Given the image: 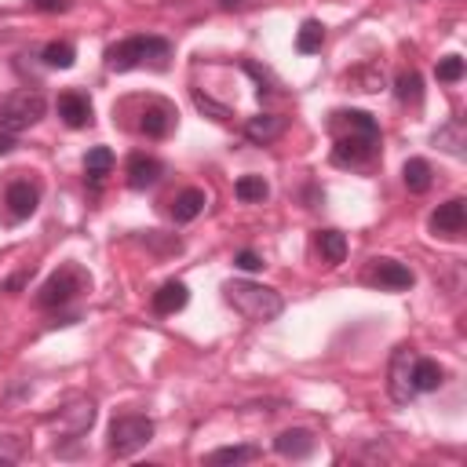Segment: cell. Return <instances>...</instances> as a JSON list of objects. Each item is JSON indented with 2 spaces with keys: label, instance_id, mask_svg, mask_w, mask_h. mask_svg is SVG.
I'll use <instances>...</instances> for the list:
<instances>
[{
  "label": "cell",
  "instance_id": "obj_1",
  "mask_svg": "<svg viewBox=\"0 0 467 467\" xmlns=\"http://www.w3.org/2000/svg\"><path fill=\"white\" fill-rule=\"evenodd\" d=\"M333 164L340 168H365L380 154V124L365 110H340L333 114Z\"/></svg>",
  "mask_w": 467,
  "mask_h": 467
},
{
  "label": "cell",
  "instance_id": "obj_2",
  "mask_svg": "<svg viewBox=\"0 0 467 467\" xmlns=\"http://www.w3.org/2000/svg\"><path fill=\"white\" fill-rule=\"evenodd\" d=\"M223 296H226V303L238 311L245 322H256V325L274 322L285 311L282 293H274L267 285H256V282H226L223 285Z\"/></svg>",
  "mask_w": 467,
  "mask_h": 467
},
{
  "label": "cell",
  "instance_id": "obj_3",
  "mask_svg": "<svg viewBox=\"0 0 467 467\" xmlns=\"http://www.w3.org/2000/svg\"><path fill=\"white\" fill-rule=\"evenodd\" d=\"M172 55V45L164 37H128L121 45H114L106 52V66L114 74H128V70H139V66H164Z\"/></svg>",
  "mask_w": 467,
  "mask_h": 467
},
{
  "label": "cell",
  "instance_id": "obj_4",
  "mask_svg": "<svg viewBox=\"0 0 467 467\" xmlns=\"http://www.w3.org/2000/svg\"><path fill=\"white\" fill-rule=\"evenodd\" d=\"M88 289H92L88 271H84V267H77V263H66V267H59V271L41 285L37 303H41L45 311H52V307H66L70 300H77V296H81V293H88Z\"/></svg>",
  "mask_w": 467,
  "mask_h": 467
},
{
  "label": "cell",
  "instance_id": "obj_5",
  "mask_svg": "<svg viewBox=\"0 0 467 467\" xmlns=\"http://www.w3.org/2000/svg\"><path fill=\"white\" fill-rule=\"evenodd\" d=\"M45 423L55 431V438H81L95 423V402L88 394H70Z\"/></svg>",
  "mask_w": 467,
  "mask_h": 467
},
{
  "label": "cell",
  "instance_id": "obj_6",
  "mask_svg": "<svg viewBox=\"0 0 467 467\" xmlns=\"http://www.w3.org/2000/svg\"><path fill=\"white\" fill-rule=\"evenodd\" d=\"M154 438V420L139 412H124L110 423V456H132Z\"/></svg>",
  "mask_w": 467,
  "mask_h": 467
},
{
  "label": "cell",
  "instance_id": "obj_7",
  "mask_svg": "<svg viewBox=\"0 0 467 467\" xmlns=\"http://www.w3.org/2000/svg\"><path fill=\"white\" fill-rule=\"evenodd\" d=\"M41 117H45V95L41 92H19L5 103V110H0V132L19 135V132L34 128Z\"/></svg>",
  "mask_w": 467,
  "mask_h": 467
},
{
  "label": "cell",
  "instance_id": "obj_8",
  "mask_svg": "<svg viewBox=\"0 0 467 467\" xmlns=\"http://www.w3.org/2000/svg\"><path fill=\"white\" fill-rule=\"evenodd\" d=\"M416 351L412 347H398L394 358H391V369H387V391L398 405H409L416 398V387H412V365H416Z\"/></svg>",
  "mask_w": 467,
  "mask_h": 467
},
{
  "label": "cell",
  "instance_id": "obj_9",
  "mask_svg": "<svg viewBox=\"0 0 467 467\" xmlns=\"http://www.w3.org/2000/svg\"><path fill=\"white\" fill-rule=\"evenodd\" d=\"M37 201H41V190H37V183H30V179H12L8 190H5V204H8V219H12V223L30 219V215L37 212Z\"/></svg>",
  "mask_w": 467,
  "mask_h": 467
},
{
  "label": "cell",
  "instance_id": "obj_10",
  "mask_svg": "<svg viewBox=\"0 0 467 467\" xmlns=\"http://www.w3.org/2000/svg\"><path fill=\"white\" fill-rule=\"evenodd\" d=\"M467 226V201L463 197H452L445 204H438V212L431 215V230L442 234V238H460Z\"/></svg>",
  "mask_w": 467,
  "mask_h": 467
},
{
  "label": "cell",
  "instance_id": "obj_11",
  "mask_svg": "<svg viewBox=\"0 0 467 467\" xmlns=\"http://www.w3.org/2000/svg\"><path fill=\"white\" fill-rule=\"evenodd\" d=\"M175 106L172 103H164V99H154V103H146V110H143V121H139V132L143 135H150V139H164L172 128H175Z\"/></svg>",
  "mask_w": 467,
  "mask_h": 467
},
{
  "label": "cell",
  "instance_id": "obj_12",
  "mask_svg": "<svg viewBox=\"0 0 467 467\" xmlns=\"http://www.w3.org/2000/svg\"><path fill=\"white\" fill-rule=\"evenodd\" d=\"M365 282H373V285H380V289H412V271L409 267H402V263H394V260H373V267H369V274H365Z\"/></svg>",
  "mask_w": 467,
  "mask_h": 467
},
{
  "label": "cell",
  "instance_id": "obj_13",
  "mask_svg": "<svg viewBox=\"0 0 467 467\" xmlns=\"http://www.w3.org/2000/svg\"><path fill=\"white\" fill-rule=\"evenodd\" d=\"M59 117L70 124V128H88L92 124V99L81 95V92H63L59 95Z\"/></svg>",
  "mask_w": 467,
  "mask_h": 467
},
{
  "label": "cell",
  "instance_id": "obj_14",
  "mask_svg": "<svg viewBox=\"0 0 467 467\" xmlns=\"http://www.w3.org/2000/svg\"><path fill=\"white\" fill-rule=\"evenodd\" d=\"M314 434L307 431V427H289V431H282L278 438H274V449L282 452V456H293V460H307L311 452H314Z\"/></svg>",
  "mask_w": 467,
  "mask_h": 467
},
{
  "label": "cell",
  "instance_id": "obj_15",
  "mask_svg": "<svg viewBox=\"0 0 467 467\" xmlns=\"http://www.w3.org/2000/svg\"><path fill=\"white\" fill-rule=\"evenodd\" d=\"M161 172H164V164H161L157 157H150V154H132V161H128V186H132V190H146V186H154V183L161 179Z\"/></svg>",
  "mask_w": 467,
  "mask_h": 467
},
{
  "label": "cell",
  "instance_id": "obj_16",
  "mask_svg": "<svg viewBox=\"0 0 467 467\" xmlns=\"http://www.w3.org/2000/svg\"><path fill=\"white\" fill-rule=\"evenodd\" d=\"M434 146L445 150L449 157H463V154H467V124H463L460 117L445 121V124L434 132Z\"/></svg>",
  "mask_w": 467,
  "mask_h": 467
},
{
  "label": "cell",
  "instance_id": "obj_17",
  "mask_svg": "<svg viewBox=\"0 0 467 467\" xmlns=\"http://www.w3.org/2000/svg\"><path fill=\"white\" fill-rule=\"evenodd\" d=\"M282 132H285V117H278V114H256V117L245 121V135L253 143H260V146L274 143Z\"/></svg>",
  "mask_w": 467,
  "mask_h": 467
},
{
  "label": "cell",
  "instance_id": "obj_18",
  "mask_svg": "<svg viewBox=\"0 0 467 467\" xmlns=\"http://www.w3.org/2000/svg\"><path fill=\"white\" fill-rule=\"evenodd\" d=\"M186 300H190V289H186L183 282H164V285L154 293V311H157V314H175V311L186 307Z\"/></svg>",
  "mask_w": 467,
  "mask_h": 467
},
{
  "label": "cell",
  "instance_id": "obj_19",
  "mask_svg": "<svg viewBox=\"0 0 467 467\" xmlns=\"http://www.w3.org/2000/svg\"><path fill=\"white\" fill-rule=\"evenodd\" d=\"M204 204H208L204 190L190 186V190H183V194L172 201V219H175V223H190V219H197V215L204 212Z\"/></svg>",
  "mask_w": 467,
  "mask_h": 467
},
{
  "label": "cell",
  "instance_id": "obj_20",
  "mask_svg": "<svg viewBox=\"0 0 467 467\" xmlns=\"http://www.w3.org/2000/svg\"><path fill=\"white\" fill-rule=\"evenodd\" d=\"M442 383H445V369L438 362H431V358H416V365H412V387H416V394L420 391H438Z\"/></svg>",
  "mask_w": 467,
  "mask_h": 467
},
{
  "label": "cell",
  "instance_id": "obj_21",
  "mask_svg": "<svg viewBox=\"0 0 467 467\" xmlns=\"http://www.w3.org/2000/svg\"><path fill=\"white\" fill-rule=\"evenodd\" d=\"M402 175H405V186H409L412 194H427L431 183H434V172H431V164H427L423 157H409L405 168H402Z\"/></svg>",
  "mask_w": 467,
  "mask_h": 467
},
{
  "label": "cell",
  "instance_id": "obj_22",
  "mask_svg": "<svg viewBox=\"0 0 467 467\" xmlns=\"http://www.w3.org/2000/svg\"><path fill=\"white\" fill-rule=\"evenodd\" d=\"M318 253L325 256L329 267H340L347 260V238H343L340 230H322L318 234Z\"/></svg>",
  "mask_w": 467,
  "mask_h": 467
},
{
  "label": "cell",
  "instance_id": "obj_23",
  "mask_svg": "<svg viewBox=\"0 0 467 467\" xmlns=\"http://www.w3.org/2000/svg\"><path fill=\"white\" fill-rule=\"evenodd\" d=\"M394 95H398V103H412L416 106L423 99V77L416 70H402L394 77Z\"/></svg>",
  "mask_w": 467,
  "mask_h": 467
},
{
  "label": "cell",
  "instance_id": "obj_24",
  "mask_svg": "<svg viewBox=\"0 0 467 467\" xmlns=\"http://www.w3.org/2000/svg\"><path fill=\"white\" fill-rule=\"evenodd\" d=\"M322 45H325V26L314 23V19H307L300 26V34H296V52L300 55H314V52H322Z\"/></svg>",
  "mask_w": 467,
  "mask_h": 467
},
{
  "label": "cell",
  "instance_id": "obj_25",
  "mask_svg": "<svg viewBox=\"0 0 467 467\" xmlns=\"http://www.w3.org/2000/svg\"><path fill=\"white\" fill-rule=\"evenodd\" d=\"M253 460H260L256 445H223V449L208 452V463H253Z\"/></svg>",
  "mask_w": 467,
  "mask_h": 467
},
{
  "label": "cell",
  "instance_id": "obj_26",
  "mask_svg": "<svg viewBox=\"0 0 467 467\" xmlns=\"http://www.w3.org/2000/svg\"><path fill=\"white\" fill-rule=\"evenodd\" d=\"M110 168H114V154L106 150V146H95V150H88V157H84V172H88V179L99 186L106 175H110Z\"/></svg>",
  "mask_w": 467,
  "mask_h": 467
},
{
  "label": "cell",
  "instance_id": "obj_27",
  "mask_svg": "<svg viewBox=\"0 0 467 467\" xmlns=\"http://www.w3.org/2000/svg\"><path fill=\"white\" fill-rule=\"evenodd\" d=\"M234 194H238V201H245V204H256V201H267L271 186L263 183V175H242L234 183Z\"/></svg>",
  "mask_w": 467,
  "mask_h": 467
},
{
  "label": "cell",
  "instance_id": "obj_28",
  "mask_svg": "<svg viewBox=\"0 0 467 467\" xmlns=\"http://www.w3.org/2000/svg\"><path fill=\"white\" fill-rule=\"evenodd\" d=\"M347 84H354V92H380L383 88V70L380 66H358L343 77Z\"/></svg>",
  "mask_w": 467,
  "mask_h": 467
},
{
  "label": "cell",
  "instance_id": "obj_29",
  "mask_svg": "<svg viewBox=\"0 0 467 467\" xmlns=\"http://www.w3.org/2000/svg\"><path fill=\"white\" fill-rule=\"evenodd\" d=\"M45 63H48L52 70H70V66L77 63V52H74V45H66V41H52V45L45 48Z\"/></svg>",
  "mask_w": 467,
  "mask_h": 467
},
{
  "label": "cell",
  "instance_id": "obj_30",
  "mask_svg": "<svg viewBox=\"0 0 467 467\" xmlns=\"http://www.w3.org/2000/svg\"><path fill=\"white\" fill-rule=\"evenodd\" d=\"M26 452V442L19 434H0V467H8V463H19Z\"/></svg>",
  "mask_w": 467,
  "mask_h": 467
},
{
  "label": "cell",
  "instance_id": "obj_31",
  "mask_svg": "<svg viewBox=\"0 0 467 467\" xmlns=\"http://www.w3.org/2000/svg\"><path fill=\"white\" fill-rule=\"evenodd\" d=\"M434 74H438V81H442V84H452V81H460V77H463V59H460V55H445V59L438 63V70H434Z\"/></svg>",
  "mask_w": 467,
  "mask_h": 467
},
{
  "label": "cell",
  "instance_id": "obj_32",
  "mask_svg": "<svg viewBox=\"0 0 467 467\" xmlns=\"http://www.w3.org/2000/svg\"><path fill=\"white\" fill-rule=\"evenodd\" d=\"M194 106L201 110V114H208L212 121H219V124H226L230 121V110L226 106H219V103H212L208 95H201V92H194Z\"/></svg>",
  "mask_w": 467,
  "mask_h": 467
},
{
  "label": "cell",
  "instance_id": "obj_33",
  "mask_svg": "<svg viewBox=\"0 0 467 467\" xmlns=\"http://www.w3.org/2000/svg\"><path fill=\"white\" fill-rule=\"evenodd\" d=\"M234 263H238L245 274H256V271H263V256H256L253 249H242V253H238V260H234Z\"/></svg>",
  "mask_w": 467,
  "mask_h": 467
},
{
  "label": "cell",
  "instance_id": "obj_34",
  "mask_svg": "<svg viewBox=\"0 0 467 467\" xmlns=\"http://www.w3.org/2000/svg\"><path fill=\"white\" fill-rule=\"evenodd\" d=\"M215 5H219V12H249L260 0H215Z\"/></svg>",
  "mask_w": 467,
  "mask_h": 467
},
{
  "label": "cell",
  "instance_id": "obj_35",
  "mask_svg": "<svg viewBox=\"0 0 467 467\" xmlns=\"http://www.w3.org/2000/svg\"><path fill=\"white\" fill-rule=\"evenodd\" d=\"M37 12H70V0H30Z\"/></svg>",
  "mask_w": 467,
  "mask_h": 467
},
{
  "label": "cell",
  "instance_id": "obj_36",
  "mask_svg": "<svg viewBox=\"0 0 467 467\" xmlns=\"http://www.w3.org/2000/svg\"><path fill=\"white\" fill-rule=\"evenodd\" d=\"M12 150H15V135L0 132V154H12Z\"/></svg>",
  "mask_w": 467,
  "mask_h": 467
}]
</instances>
